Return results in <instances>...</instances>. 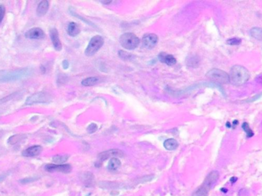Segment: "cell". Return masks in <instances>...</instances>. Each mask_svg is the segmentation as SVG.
Instances as JSON below:
<instances>
[{
  "label": "cell",
  "instance_id": "5b68a950",
  "mask_svg": "<svg viewBox=\"0 0 262 196\" xmlns=\"http://www.w3.org/2000/svg\"><path fill=\"white\" fill-rule=\"evenodd\" d=\"M206 77L216 84H223L229 82V75L224 70L214 68L207 72Z\"/></svg>",
  "mask_w": 262,
  "mask_h": 196
},
{
  "label": "cell",
  "instance_id": "2e32d148",
  "mask_svg": "<svg viewBox=\"0 0 262 196\" xmlns=\"http://www.w3.org/2000/svg\"><path fill=\"white\" fill-rule=\"evenodd\" d=\"M67 32L70 36L71 37H75L80 33L81 32V29L80 27L78 26V24L75 22H70L67 25Z\"/></svg>",
  "mask_w": 262,
  "mask_h": 196
},
{
  "label": "cell",
  "instance_id": "d6a6232c",
  "mask_svg": "<svg viewBox=\"0 0 262 196\" xmlns=\"http://www.w3.org/2000/svg\"><path fill=\"white\" fill-rule=\"evenodd\" d=\"M256 81H257L258 84H262V74L259 75V76H257V77H256Z\"/></svg>",
  "mask_w": 262,
  "mask_h": 196
},
{
  "label": "cell",
  "instance_id": "7c38bea8",
  "mask_svg": "<svg viewBox=\"0 0 262 196\" xmlns=\"http://www.w3.org/2000/svg\"><path fill=\"white\" fill-rule=\"evenodd\" d=\"M50 38L55 50L61 51L62 48V44H61V40L59 38V34H58V30L55 28L50 30Z\"/></svg>",
  "mask_w": 262,
  "mask_h": 196
},
{
  "label": "cell",
  "instance_id": "44dd1931",
  "mask_svg": "<svg viewBox=\"0 0 262 196\" xmlns=\"http://www.w3.org/2000/svg\"><path fill=\"white\" fill-rule=\"evenodd\" d=\"M98 82V78L94 77H87L86 79L83 80L81 81V84L84 87H90V86H93Z\"/></svg>",
  "mask_w": 262,
  "mask_h": 196
},
{
  "label": "cell",
  "instance_id": "4dcf8cb0",
  "mask_svg": "<svg viewBox=\"0 0 262 196\" xmlns=\"http://www.w3.org/2000/svg\"><path fill=\"white\" fill-rule=\"evenodd\" d=\"M62 66L64 69H67V67H69V62L67 61V60H64V61H63L62 62Z\"/></svg>",
  "mask_w": 262,
  "mask_h": 196
},
{
  "label": "cell",
  "instance_id": "d6986e66",
  "mask_svg": "<svg viewBox=\"0 0 262 196\" xmlns=\"http://www.w3.org/2000/svg\"><path fill=\"white\" fill-rule=\"evenodd\" d=\"M200 63V58L196 55H192L187 58L186 64L188 67H197Z\"/></svg>",
  "mask_w": 262,
  "mask_h": 196
},
{
  "label": "cell",
  "instance_id": "e0dca14e",
  "mask_svg": "<svg viewBox=\"0 0 262 196\" xmlns=\"http://www.w3.org/2000/svg\"><path fill=\"white\" fill-rule=\"evenodd\" d=\"M121 165V162L120 161L119 159L116 157L111 158L110 159L108 162V165H107V168H108L109 171L114 172L116 170H117L118 168L120 167Z\"/></svg>",
  "mask_w": 262,
  "mask_h": 196
},
{
  "label": "cell",
  "instance_id": "3957f363",
  "mask_svg": "<svg viewBox=\"0 0 262 196\" xmlns=\"http://www.w3.org/2000/svg\"><path fill=\"white\" fill-rule=\"evenodd\" d=\"M32 70L29 68L20 69V70H12V71L0 72V82L12 81L25 78L32 74Z\"/></svg>",
  "mask_w": 262,
  "mask_h": 196
},
{
  "label": "cell",
  "instance_id": "7402d4cb",
  "mask_svg": "<svg viewBox=\"0 0 262 196\" xmlns=\"http://www.w3.org/2000/svg\"><path fill=\"white\" fill-rule=\"evenodd\" d=\"M68 158L69 156H67V155H58V156H55L53 157V162L58 164V165H61L62 163H64Z\"/></svg>",
  "mask_w": 262,
  "mask_h": 196
},
{
  "label": "cell",
  "instance_id": "8992f818",
  "mask_svg": "<svg viewBox=\"0 0 262 196\" xmlns=\"http://www.w3.org/2000/svg\"><path fill=\"white\" fill-rule=\"evenodd\" d=\"M104 43V40L101 35H95L90 39L88 45L85 50V55L87 56H92L96 54L101 49Z\"/></svg>",
  "mask_w": 262,
  "mask_h": 196
},
{
  "label": "cell",
  "instance_id": "5bb4252c",
  "mask_svg": "<svg viewBox=\"0 0 262 196\" xmlns=\"http://www.w3.org/2000/svg\"><path fill=\"white\" fill-rule=\"evenodd\" d=\"M159 59L161 62L164 63V64H167V65H174L176 63V58L173 56L172 55H168L165 53H160L159 55Z\"/></svg>",
  "mask_w": 262,
  "mask_h": 196
},
{
  "label": "cell",
  "instance_id": "836d02e7",
  "mask_svg": "<svg viewBox=\"0 0 262 196\" xmlns=\"http://www.w3.org/2000/svg\"><path fill=\"white\" fill-rule=\"evenodd\" d=\"M237 178L236 177H231V179H230V181H231V182H232V183H234V182L237 181Z\"/></svg>",
  "mask_w": 262,
  "mask_h": 196
},
{
  "label": "cell",
  "instance_id": "8fae6325",
  "mask_svg": "<svg viewBox=\"0 0 262 196\" xmlns=\"http://www.w3.org/2000/svg\"><path fill=\"white\" fill-rule=\"evenodd\" d=\"M25 36L30 39H42L45 37V34L40 28H32L25 32Z\"/></svg>",
  "mask_w": 262,
  "mask_h": 196
},
{
  "label": "cell",
  "instance_id": "4fadbf2b",
  "mask_svg": "<svg viewBox=\"0 0 262 196\" xmlns=\"http://www.w3.org/2000/svg\"><path fill=\"white\" fill-rule=\"evenodd\" d=\"M41 151H42V147L41 145H32L22 152V156L25 157H33L39 155Z\"/></svg>",
  "mask_w": 262,
  "mask_h": 196
},
{
  "label": "cell",
  "instance_id": "d590c367",
  "mask_svg": "<svg viewBox=\"0 0 262 196\" xmlns=\"http://www.w3.org/2000/svg\"><path fill=\"white\" fill-rule=\"evenodd\" d=\"M5 178H6V175H0V182H1L2 181L3 179H5Z\"/></svg>",
  "mask_w": 262,
  "mask_h": 196
},
{
  "label": "cell",
  "instance_id": "9a60e30c",
  "mask_svg": "<svg viewBox=\"0 0 262 196\" xmlns=\"http://www.w3.org/2000/svg\"><path fill=\"white\" fill-rule=\"evenodd\" d=\"M49 8V2L46 0L40 2L37 7V15L38 16H43L47 13Z\"/></svg>",
  "mask_w": 262,
  "mask_h": 196
},
{
  "label": "cell",
  "instance_id": "4316f807",
  "mask_svg": "<svg viewBox=\"0 0 262 196\" xmlns=\"http://www.w3.org/2000/svg\"><path fill=\"white\" fill-rule=\"evenodd\" d=\"M118 55H119V56L121 58H123V59L124 60H127L128 58H131V55L128 54L127 52L123 51H120L118 52Z\"/></svg>",
  "mask_w": 262,
  "mask_h": 196
},
{
  "label": "cell",
  "instance_id": "83f0119b",
  "mask_svg": "<svg viewBox=\"0 0 262 196\" xmlns=\"http://www.w3.org/2000/svg\"><path fill=\"white\" fill-rule=\"evenodd\" d=\"M97 130V125L95 123H91L87 127V132H88L89 133H94Z\"/></svg>",
  "mask_w": 262,
  "mask_h": 196
},
{
  "label": "cell",
  "instance_id": "ba28073f",
  "mask_svg": "<svg viewBox=\"0 0 262 196\" xmlns=\"http://www.w3.org/2000/svg\"><path fill=\"white\" fill-rule=\"evenodd\" d=\"M44 169L49 172H62L69 173L71 171L72 168L69 164H61V165H55V164H47L44 167Z\"/></svg>",
  "mask_w": 262,
  "mask_h": 196
},
{
  "label": "cell",
  "instance_id": "ac0fdd59",
  "mask_svg": "<svg viewBox=\"0 0 262 196\" xmlns=\"http://www.w3.org/2000/svg\"><path fill=\"white\" fill-rule=\"evenodd\" d=\"M163 145L165 149L172 151V150H174L177 148L179 143L175 139H168L164 141Z\"/></svg>",
  "mask_w": 262,
  "mask_h": 196
},
{
  "label": "cell",
  "instance_id": "6da1fadb",
  "mask_svg": "<svg viewBox=\"0 0 262 196\" xmlns=\"http://www.w3.org/2000/svg\"><path fill=\"white\" fill-rule=\"evenodd\" d=\"M229 81L235 86L243 85L250 77L249 71L241 65H234L230 70Z\"/></svg>",
  "mask_w": 262,
  "mask_h": 196
},
{
  "label": "cell",
  "instance_id": "e575fe53",
  "mask_svg": "<svg viewBox=\"0 0 262 196\" xmlns=\"http://www.w3.org/2000/svg\"><path fill=\"white\" fill-rule=\"evenodd\" d=\"M101 2L104 3V4H110L112 2V1H102Z\"/></svg>",
  "mask_w": 262,
  "mask_h": 196
},
{
  "label": "cell",
  "instance_id": "484cf974",
  "mask_svg": "<svg viewBox=\"0 0 262 196\" xmlns=\"http://www.w3.org/2000/svg\"><path fill=\"white\" fill-rule=\"evenodd\" d=\"M226 42L227 44H230V45H237V44H241V39L238 38H232L227 40Z\"/></svg>",
  "mask_w": 262,
  "mask_h": 196
},
{
  "label": "cell",
  "instance_id": "f1b7e54d",
  "mask_svg": "<svg viewBox=\"0 0 262 196\" xmlns=\"http://www.w3.org/2000/svg\"><path fill=\"white\" fill-rule=\"evenodd\" d=\"M5 12H6V9L3 6L0 5V23L2 21V18L5 15Z\"/></svg>",
  "mask_w": 262,
  "mask_h": 196
},
{
  "label": "cell",
  "instance_id": "cb8c5ba5",
  "mask_svg": "<svg viewBox=\"0 0 262 196\" xmlns=\"http://www.w3.org/2000/svg\"><path fill=\"white\" fill-rule=\"evenodd\" d=\"M93 175L90 174V173H86L84 175V185H87V186H91V184L93 182Z\"/></svg>",
  "mask_w": 262,
  "mask_h": 196
},
{
  "label": "cell",
  "instance_id": "30bf717a",
  "mask_svg": "<svg viewBox=\"0 0 262 196\" xmlns=\"http://www.w3.org/2000/svg\"><path fill=\"white\" fill-rule=\"evenodd\" d=\"M115 156H119V157L123 156V152L120 149H110L103 152V153H100L99 156H98V160L101 162L106 159H109V158H113Z\"/></svg>",
  "mask_w": 262,
  "mask_h": 196
},
{
  "label": "cell",
  "instance_id": "1f68e13d",
  "mask_svg": "<svg viewBox=\"0 0 262 196\" xmlns=\"http://www.w3.org/2000/svg\"><path fill=\"white\" fill-rule=\"evenodd\" d=\"M35 180V179H22V180L20 181V182H21V183H27V182H33V181Z\"/></svg>",
  "mask_w": 262,
  "mask_h": 196
},
{
  "label": "cell",
  "instance_id": "f546056e",
  "mask_svg": "<svg viewBox=\"0 0 262 196\" xmlns=\"http://www.w3.org/2000/svg\"><path fill=\"white\" fill-rule=\"evenodd\" d=\"M248 194V191L246 189H241L238 193L239 196H247Z\"/></svg>",
  "mask_w": 262,
  "mask_h": 196
},
{
  "label": "cell",
  "instance_id": "d4e9b609",
  "mask_svg": "<svg viewBox=\"0 0 262 196\" xmlns=\"http://www.w3.org/2000/svg\"><path fill=\"white\" fill-rule=\"evenodd\" d=\"M22 138V135H14V136H11V137L9 138L8 142H9V143L11 144V145H13V144H15L16 142H18V141L21 140Z\"/></svg>",
  "mask_w": 262,
  "mask_h": 196
},
{
  "label": "cell",
  "instance_id": "ffe728a7",
  "mask_svg": "<svg viewBox=\"0 0 262 196\" xmlns=\"http://www.w3.org/2000/svg\"><path fill=\"white\" fill-rule=\"evenodd\" d=\"M250 34L251 36L255 39L262 41V28L254 27L252 28L250 31Z\"/></svg>",
  "mask_w": 262,
  "mask_h": 196
},
{
  "label": "cell",
  "instance_id": "7a4b0ae2",
  "mask_svg": "<svg viewBox=\"0 0 262 196\" xmlns=\"http://www.w3.org/2000/svg\"><path fill=\"white\" fill-rule=\"evenodd\" d=\"M219 173L217 171H211L204 180L203 183L193 192L192 196H207L210 188L218 181Z\"/></svg>",
  "mask_w": 262,
  "mask_h": 196
},
{
  "label": "cell",
  "instance_id": "9c48e42d",
  "mask_svg": "<svg viewBox=\"0 0 262 196\" xmlns=\"http://www.w3.org/2000/svg\"><path fill=\"white\" fill-rule=\"evenodd\" d=\"M158 40H159V38H158L157 35L153 33L146 34L142 37V43H143L144 46L149 49L154 47L157 44Z\"/></svg>",
  "mask_w": 262,
  "mask_h": 196
},
{
  "label": "cell",
  "instance_id": "603a6c76",
  "mask_svg": "<svg viewBox=\"0 0 262 196\" xmlns=\"http://www.w3.org/2000/svg\"><path fill=\"white\" fill-rule=\"evenodd\" d=\"M242 129H243L244 131L245 132V133H246L248 137H251V136H253L254 133H253V131L251 130V127H250L249 124H248V123L245 122L243 124H242Z\"/></svg>",
  "mask_w": 262,
  "mask_h": 196
},
{
  "label": "cell",
  "instance_id": "52a82bcc",
  "mask_svg": "<svg viewBox=\"0 0 262 196\" xmlns=\"http://www.w3.org/2000/svg\"><path fill=\"white\" fill-rule=\"evenodd\" d=\"M51 97L48 93L45 92H38L29 96L25 101V104L31 105V104H39V103H47L51 100Z\"/></svg>",
  "mask_w": 262,
  "mask_h": 196
},
{
  "label": "cell",
  "instance_id": "277c9868",
  "mask_svg": "<svg viewBox=\"0 0 262 196\" xmlns=\"http://www.w3.org/2000/svg\"><path fill=\"white\" fill-rule=\"evenodd\" d=\"M120 43L123 48L127 50H133L138 47L139 39L136 35L131 32L123 34L120 38Z\"/></svg>",
  "mask_w": 262,
  "mask_h": 196
}]
</instances>
